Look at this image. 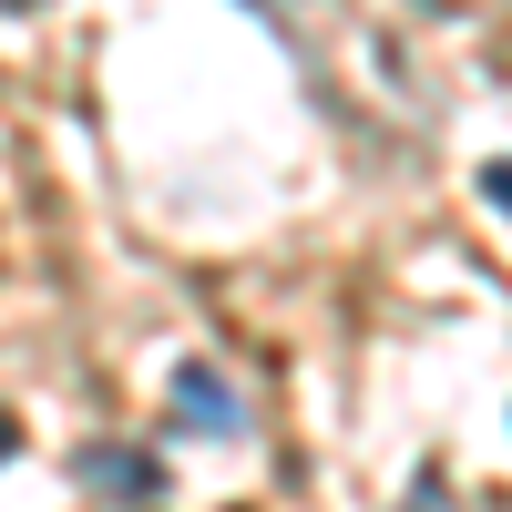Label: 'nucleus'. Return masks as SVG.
<instances>
[{"label": "nucleus", "instance_id": "1", "mask_svg": "<svg viewBox=\"0 0 512 512\" xmlns=\"http://www.w3.org/2000/svg\"><path fill=\"white\" fill-rule=\"evenodd\" d=\"M175 431H195V441H236L246 431V400H236V379L216 359H185L175 369Z\"/></svg>", "mask_w": 512, "mask_h": 512}, {"label": "nucleus", "instance_id": "2", "mask_svg": "<svg viewBox=\"0 0 512 512\" xmlns=\"http://www.w3.org/2000/svg\"><path fill=\"white\" fill-rule=\"evenodd\" d=\"M72 472L93 482V492H113V502H154V492H164V472H154L144 451H123V441H93V451L72 461Z\"/></svg>", "mask_w": 512, "mask_h": 512}, {"label": "nucleus", "instance_id": "3", "mask_svg": "<svg viewBox=\"0 0 512 512\" xmlns=\"http://www.w3.org/2000/svg\"><path fill=\"white\" fill-rule=\"evenodd\" d=\"M400 512H461V492H451V472H441V461H431V472H410Z\"/></svg>", "mask_w": 512, "mask_h": 512}, {"label": "nucleus", "instance_id": "4", "mask_svg": "<svg viewBox=\"0 0 512 512\" xmlns=\"http://www.w3.org/2000/svg\"><path fill=\"white\" fill-rule=\"evenodd\" d=\"M482 195H492L502 216H512V164H482Z\"/></svg>", "mask_w": 512, "mask_h": 512}, {"label": "nucleus", "instance_id": "5", "mask_svg": "<svg viewBox=\"0 0 512 512\" xmlns=\"http://www.w3.org/2000/svg\"><path fill=\"white\" fill-rule=\"evenodd\" d=\"M11 451H21V420H11V410H0V461H11Z\"/></svg>", "mask_w": 512, "mask_h": 512}, {"label": "nucleus", "instance_id": "6", "mask_svg": "<svg viewBox=\"0 0 512 512\" xmlns=\"http://www.w3.org/2000/svg\"><path fill=\"white\" fill-rule=\"evenodd\" d=\"M0 11H41V0H0Z\"/></svg>", "mask_w": 512, "mask_h": 512}]
</instances>
